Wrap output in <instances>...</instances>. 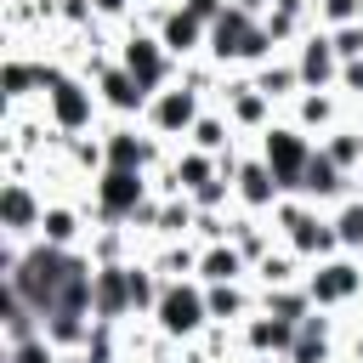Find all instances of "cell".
Masks as SVG:
<instances>
[{
    "label": "cell",
    "mask_w": 363,
    "mask_h": 363,
    "mask_svg": "<svg viewBox=\"0 0 363 363\" xmlns=\"http://www.w3.org/2000/svg\"><path fill=\"white\" fill-rule=\"evenodd\" d=\"M278 227H284V244L301 255V261H329V255H340V238H335V221L329 216H318L301 193H289V199H278Z\"/></svg>",
    "instance_id": "obj_1"
},
{
    "label": "cell",
    "mask_w": 363,
    "mask_h": 363,
    "mask_svg": "<svg viewBox=\"0 0 363 363\" xmlns=\"http://www.w3.org/2000/svg\"><path fill=\"white\" fill-rule=\"evenodd\" d=\"M272 45H278V40L267 34V23L250 17V11H238V6H227V11L210 23V57H216V62H267Z\"/></svg>",
    "instance_id": "obj_2"
},
{
    "label": "cell",
    "mask_w": 363,
    "mask_h": 363,
    "mask_svg": "<svg viewBox=\"0 0 363 363\" xmlns=\"http://www.w3.org/2000/svg\"><path fill=\"white\" fill-rule=\"evenodd\" d=\"M153 323L164 340H193L204 323H210V301H204V284L199 278H164V295L153 306Z\"/></svg>",
    "instance_id": "obj_3"
},
{
    "label": "cell",
    "mask_w": 363,
    "mask_h": 363,
    "mask_svg": "<svg viewBox=\"0 0 363 363\" xmlns=\"http://www.w3.org/2000/svg\"><path fill=\"white\" fill-rule=\"evenodd\" d=\"M96 108H102L96 85H85V79H74V74H57V79L45 85V119H51L57 136H85L91 119H96Z\"/></svg>",
    "instance_id": "obj_4"
},
{
    "label": "cell",
    "mask_w": 363,
    "mask_h": 363,
    "mask_svg": "<svg viewBox=\"0 0 363 363\" xmlns=\"http://www.w3.org/2000/svg\"><path fill=\"white\" fill-rule=\"evenodd\" d=\"M199 113H204V91H199L193 79H170V85L153 91L147 108H142V119H147L153 136H187V130L199 125Z\"/></svg>",
    "instance_id": "obj_5"
},
{
    "label": "cell",
    "mask_w": 363,
    "mask_h": 363,
    "mask_svg": "<svg viewBox=\"0 0 363 363\" xmlns=\"http://www.w3.org/2000/svg\"><path fill=\"white\" fill-rule=\"evenodd\" d=\"M142 204H147V170H113V164L96 170V216L108 227L136 221Z\"/></svg>",
    "instance_id": "obj_6"
},
{
    "label": "cell",
    "mask_w": 363,
    "mask_h": 363,
    "mask_svg": "<svg viewBox=\"0 0 363 363\" xmlns=\"http://www.w3.org/2000/svg\"><path fill=\"white\" fill-rule=\"evenodd\" d=\"M261 159L272 164L278 187L295 193V187H301V170H306V159H312V142H306L301 125H267V130H261Z\"/></svg>",
    "instance_id": "obj_7"
},
{
    "label": "cell",
    "mask_w": 363,
    "mask_h": 363,
    "mask_svg": "<svg viewBox=\"0 0 363 363\" xmlns=\"http://www.w3.org/2000/svg\"><path fill=\"white\" fill-rule=\"evenodd\" d=\"M301 284H306L312 306H318V312H329V306L357 301V289H363V267H357L352 255H329V261H312V272H306Z\"/></svg>",
    "instance_id": "obj_8"
},
{
    "label": "cell",
    "mask_w": 363,
    "mask_h": 363,
    "mask_svg": "<svg viewBox=\"0 0 363 363\" xmlns=\"http://www.w3.org/2000/svg\"><path fill=\"white\" fill-rule=\"evenodd\" d=\"M119 62L136 74V85H142L147 96H153V91H164V85H170V74H176V68H170L176 57L164 51V40H159V34H142V28L119 40Z\"/></svg>",
    "instance_id": "obj_9"
},
{
    "label": "cell",
    "mask_w": 363,
    "mask_h": 363,
    "mask_svg": "<svg viewBox=\"0 0 363 363\" xmlns=\"http://www.w3.org/2000/svg\"><path fill=\"white\" fill-rule=\"evenodd\" d=\"M130 261H96L91 272V318L96 323H119L130 318Z\"/></svg>",
    "instance_id": "obj_10"
},
{
    "label": "cell",
    "mask_w": 363,
    "mask_h": 363,
    "mask_svg": "<svg viewBox=\"0 0 363 363\" xmlns=\"http://www.w3.org/2000/svg\"><path fill=\"white\" fill-rule=\"evenodd\" d=\"M295 68H301V85H306V91L340 85V51H335L329 28H306V40H301V51H295Z\"/></svg>",
    "instance_id": "obj_11"
},
{
    "label": "cell",
    "mask_w": 363,
    "mask_h": 363,
    "mask_svg": "<svg viewBox=\"0 0 363 363\" xmlns=\"http://www.w3.org/2000/svg\"><path fill=\"white\" fill-rule=\"evenodd\" d=\"M221 113L233 119V130H267L272 125V96L255 85V79H227L221 85Z\"/></svg>",
    "instance_id": "obj_12"
},
{
    "label": "cell",
    "mask_w": 363,
    "mask_h": 363,
    "mask_svg": "<svg viewBox=\"0 0 363 363\" xmlns=\"http://www.w3.org/2000/svg\"><path fill=\"white\" fill-rule=\"evenodd\" d=\"M40 216H45V199H40L23 176H11V182L0 187V233H6V238H34V233H40Z\"/></svg>",
    "instance_id": "obj_13"
},
{
    "label": "cell",
    "mask_w": 363,
    "mask_h": 363,
    "mask_svg": "<svg viewBox=\"0 0 363 363\" xmlns=\"http://www.w3.org/2000/svg\"><path fill=\"white\" fill-rule=\"evenodd\" d=\"M91 85H96L102 108H113V113H142L147 108V91L136 85V74L125 62H91Z\"/></svg>",
    "instance_id": "obj_14"
},
{
    "label": "cell",
    "mask_w": 363,
    "mask_h": 363,
    "mask_svg": "<svg viewBox=\"0 0 363 363\" xmlns=\"http://www.w3.org/2000/svg\"><path fill=\"white\" fill-rule=\"evenodd\" d=\"M233 199H238L250 216H261V210H278L284 187H278V176H272V164H267V159H238V176H233Z\"/></svg>",
    "instance_id": "obj_15"
},
{
    "label": "cell",
    "mask_w": 363,
    "mask_h": 363,
    "mask_svg": "<svg viewBox=\"0 0 363 363\" xmlns=\"http://www.w3.org/2000/svg\"><path fill=\"white\" fill-rule=\"evenodd\" d=\"M153 34L164 40V51H170V57H193V51H204V45H210V28H204L187 6L159 11V28H153Z\"/></svg>",
    "instance_id": "obj_16"
},
{
    "label": "cell",
    "mask_w": 363,
    "mask_h": 363,
    "mask_svg": "<svg viewBox=\"0 0 363 363\" xmlns=\"http://www.w3.org/2000/svg\"><path fill=\"white\" fill-rule=\"evenodd\" d=\"M346 176H352V170H340V164H335V159L318 147V153L306 159L301 187H295V193H301L306 204H335V199H346Z\"/></svg>",
    "instance_id": "obj_17"
},
{
    "label": "cell",
    "mask_w": 363,
    "mask_h": 363,
    "mask_svg": "<svg viewBox=\"0 0 363 363\" xmlns=\"http://www.w3.org/2000/svg\"><path fill=\"white\" fill-rule=\"evenodd\" d=\"M295 329H301V323H289V318L250 312V318H244V346H250L255 357H289V346H295Z\"/></svg>",
    "instance_id": "obj_18"
},
{
    "label": "cell",
    "mask_w": 363,
    "mask_h": 363,
    "mask_svg": "<svg viewBox=\"0 0 363 363\" xmlns=\"http://www.w3.org/2000/svg\"><path fill=\"white\" fill-rule=\"evenodd\" d=\"M244 267H250V255L233 244V238H216V244H204L199 250V284H238L244 278Z\"/></svg>",
    "instance_id": "obj_19"
},
{
    "label": "cell",
    "mask_w": 363,
    "mask_h": 363,
    "mask_svg": "<svg viewBox=\"0 0 363 363\" xmlns=\"http://www.w3.org/2000/svg\"><path fill=\"white\" fill-rule=\"evenodd\" d=\"M102 159H108L113 170H147V164H153V142L136 136L130 125H113V130L102 136Z\"/></svg>",
    "instance_id": "obj_20"
},
{
    "label": "cell",
    "mask_w": 363,
    "mask_h": 363,
    "mask_svg": "<svg viewBox=\"0 0 363 363\" xmlns=\"http://www.w3.org/2000/svg\"><path fill=\"white\" fill-rule=\"evenodd\" d=\"M40 244H57V250H79V238H85V221H79V210L74 204H45V216H40V233H34Z\"/></svg>",
    "instance_id": "obj_21"
},
{
    "label": "cell",
    "mask_w": 363,
    "mask_h": 363,
    "mask_svg": "<svg viewBox=\"0 0 363 363\" xmlns=\"http://www.w3.org/2000/svg\"><path fill=\"white\" fill-rule=\"evenodd\" d=\"M329 352H335V340H329V318H301V329H295V346H289V357L284 363H329Z\"/></svg>",
    "instance_id": "obj_22"
},
{
    "label": "cell",
    "mask_w": 363,
    "mask_h": 363,
    "mask_svg": "<svg viewBox=\"0 0 363 363\" xmlns=\"http://www.w3.org/2000/svg\"><path fill=\"white\" fill-rule=\"evenodd\" d=\"M204 301H210V323H244L255 306L244 284H204Z\"/></svg>",
    "instance_id": "obj_23"
},
{
    "label": "cell",
    "mask_w": 363,
    "mask_h": 363,
    "mask_svg": "<svg viewBox=\"0 0 363 363\" xmlns=\"http://www.w3.org/2000/svg\"><path fill=\"white\" fill-rule=\"evenodd\" d=\"M261 312H272V318H289V323H301V318H312L318 306H312L306 284H284V289H267V295H261Z\"/></svg>",
    "instance_id": "obj_24"
},
{
    "label": "cell",
    "mask_w": 363,
    "mask_h": 363,
    "mask_svg": "<svg viewBox=\"0 0 363 363\" xmlns=\"http://www.w3.org/2000/svg\"><path fill=\"white\" fill-rule=\"evenodd\" d=\"M255 68H261V74H255V85H261L272 102H284V96H301V91H306L295 62H272V57H267V62H255Z\"/></svg>",
    "instance_id": "obj_25"
},
{
    "label": "cell",
    "mask_w": 363,
    "mask_h": 363,
    "mask_svg": "<svg viewBox=\"0 0 363 363\" xmlns=\"http://www.w3.org/2000/svg\"><path fill=\"white\" fill-rule=\"evenodd\" d=\"M0 91H6V102H23V96H34V91H45V85H40V62H28V57H6V74H0Z\"/></svg>",
    "instance_id": "obj_26"
},
{
    "label": "cell",
    "mask_w": 363,
    "mask_h": 363,
    "mask_svg": "<svg viewBox=\"0 0 363 363\" xmlns=\"http://www.w3.org/2000/svg\"><path fill=\"white\" fill-rule=\"evenodd\" d=\"M295 125L301 130H335V96L329 91H301L295 96Z\"/></svg>",
    "instance_id": "obj_27"
},
{
    "label": "cell",
    "mask_w": 363,
    "mask_h": 363,
    "mask_svg": "<svg viewBox=\"0 0 363 363\" xmlns=\"http://www.w3.org/2000/svg\"><path fill=\"white\" fill-rule=\"evenodd\" d=\"M187 147L227 153V147H233V119H227V113H199V125L187 130Z\"/></svg>",
    "instance_id": "obj_28"
},
{
    "label": "cell",
    "mask_w": 363,
    "mask_h": 363,
    "mask_svg": "<svg viewBox=\"0 0 363 363\" xmlns=\"http://www.w3.org/2000/svg\"><path fill=\"white\" fill-rule=\"evenodd\" d=\"M323 153H329L340 170H363V130L335 125V130H329V142H323Z\"/></svg>",
    "instance_id": "obj_29"
},
{
    "label": "cell",
    "mask_w": 363,
    "mask_h": 363,
    "mask_svg": "<svg viewBox=\"0 0 363 363\" xmlns=\"http://www.w3.org/2000/svg\"><path fill=\"white\" fill-rule=\"evenodd\" d=\"M295 267H301V255H295V250H284V255H272V250H267V255L255 261V278H261V289H284V284H295V278H301Z\"/></svg>",
    "instance_id": "obj_30"
},
{
    "label": "cell",
    "mask_w": 363,
    "mask_h": 363,
    "mask_svg": "<svg viewBox=\"0 0 363 363\" xmlns=\"http://www.w3.org/2000/svg\"><path fill=\"white\" fill-rule=\"evenodd\" d=\"M329 221H335L340 250H363V199H340V210H335Z\"/></svg>",
    "instance_id": "obj_31"
},
{
    "label": "cell",
    "mask_w": 363,
    "mask_h": 363,
    "mask_svg": "<svg viewBox=\"0 0 363 363\" xmlns=\"http://www.w3.org/2000/svg\"><path fill=\"white\" fill-rule=\"evenodd\" d=\"M62 352L45 340V335H34V340H17V346H6V363H57Z\"/></svg>",
    "instance_id": "obj_32"
},
{
    "label": "cell",
    "mask_w": 363,
    "mask_h": 363,
    "mask_svg": "<svg viewBox=\"0 0 363 363\" xmlns=\"http://www.w3.org/2000/svg\"><path fill=\"white\" fill-rule=\"evenodd\" d=\"M357 17H363V0H318L323 28H340V23H357Z\"/></svg>",
    "instance_id": "obj_33"
},
{
    "label": "cell",
    "mask_w": 363,
    "mask_h": 363,
    "mask_svg": "<svg viewBox=\"0 0 363 363\" xmlns=\"http://www.w3.org/2000/svg\"><path fill=\"white\" fill-rule=\"evenodd\" d=\"M227 193H233V176H210V182H204V187H193L187 199H193L199 210H221V204H227Z\"/></svg>",
    "instance_id": "obj_34"
},
{
    "label": "cell",
    "mask_w": 363,
    "mask_h": 363,
    "mask_svg": "<svg viewBox=\"0 0 363 363\" xmlns=\"http://www.w3.org/2000/svg\"><path fill=\"white\" fill-rule=\"evenodd\" d=\"M329 40H335V51H340V62H352V57H363V17H357V23H340V28H329Z\"/></svg>",
    "instance_id": "obj_35"
},
{
    "label": "cell",
    "mask_w": 363,
    "mask_h": 363,
    "mask_svg": "<svg viewBox=\"0 0 363 363\" xmlns=\"http://www.w3.org/2000/svg\"><path fill=\"white\" fill-rule=\"evenodd\" d=\"M57 17H62V23L91 28V23H96V6H91V0H57Z\"/></svg>",
    "instance_id": "obj_36"
},
{
    "label": "cell",
    "mask_w": 363,
    "mask_h": 363,
    "mask_svg": "<svg viewBox=\"0 0 363 363\" xmlns=\"http://www.w3.org/2000/svg\"><path fill=\"white\" fill-rule=\"evenodd\" d=\"M340 91L363 102V57H352V62H340Z\"/></svg>",
    "instance_id": "obj_37"
},
{
    "label": "cell",
    "mask_w": 363,
    "mask_h": 363,
    "mask_svg": "<svg viewBox=\"0 0 363 363\" xmlns=\"http://www.w3.org/2000/svg\"><path fill=\"white\" fill-rule=\"evenodd\" d=\"M261 23H267V34H272V40H278V45H284V40H289V34H295V28H301V17H284V11H267V17H261Z\"/></svg>",
    "instance_id": "obj_38"
},
{
    "label": "cell",
    "mask_w": 363,
    "mask_h": 363,
    "mask_svg": "<svg viewBox=\"0 0 363 363\" xmlns=\"http://www.w3.org/2000/svg\"><path fill=\"white\" fill-rule=\"evenodd\" d=\"M182 6H187V11H193V17L204 23V28H210V23H216V17H221V11L233 6V0H182Z\"/></svg>",
    "instance_id": "obj_39"
},
{
    "label": "cell",
    "mask_w": 363,
    "mask_h": 363,
    "mask_svg": "<svg viewBox=\"0 0 363 363\" xmlns=\"http://www.w3.org/2000/svg\"><path fill=\"white\" fill-rule=\"evenodd\" d=\"M272 11H284V17H306V11H318V0H272Z\"/></svg>",
    "instance_id": "obj_40"
},
{
    "label": "cell",
    "mask_w": 363,
    "mask_h": 363,
    "mask_svg": "<svg viewBox=\"0 0 363 363\" xmlns=\"http://www.w3.org/2000/svg\"><path fill=\"white\" fill-rule=\"evenodd\" d=\"M91 6H96V17H125L130 0H91Z\"/></svg>",
    "instance_id": "obj_41"
},
{
    "label": "cell",
    "mask_w": 363,
    "mask_h": 363,
    "mask_svg": "<svg viewBox=\"0 0 363 363\" xmlns=\"http://www.w3.org/2000/svg\"><path fill=\"white\" fill-rule=\"evenodd\" d=\"M233 6H238V11H250V17H267V11H272V0H233Z\"/></svg>",
    "instance_id": "obj_42"
}]
</instances>
